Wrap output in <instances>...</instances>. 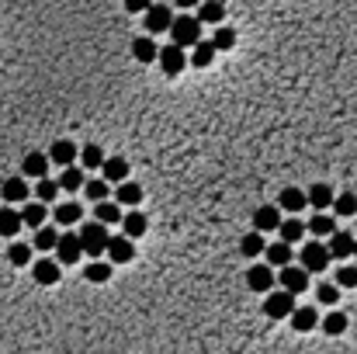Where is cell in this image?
I'll return each instance as SVG.
<instances>
[{
  "label": "cell",
  "mask_w": 357,
  "mask_h": 354,
  "mask_svg": "<svg viewBox=\"0 0 357 354\" xmlns=\"http://www.w3.org/2000/svg\"><path fill=\"white\" fill-rule=\"evenodd\" d=\"M278 205H281L285 212L298 216L305 205H309V194H305L302 188H285V191H281V201H278Z\"/></svg>",
  "instance_id": "16"
},
{
  "label": "cell",
  "mask_w": 357,
  "mask_h": 354,
  "mask_svg": "<svg viewBox=\"0 0 357 354\" xmlns=\"http://www.w3.org/2000/svg\"><path fill=\"white\" fill-rule=\"evenodd\" d=\"M8 261H11L14 268H25V264H31V246H28V243H11V250H8Z\"/></svg>",
  "instance_id": "38"
},
{
  "label": "cell",
  "mask_w": 357,
  "mask_h": 354,
  "mask_svg": "<svg viewBox=\"0 0 357 354\" xmlns=\"http://www.w3.org/2000/svg\"><path fill=\"white\" fill-rule=\"evenodd\" d=\"M264 313H267L271 320H288V316L295 313V295L285 292V288L267 292V299H264Z\"/></svg>",
  "instance_id": "4"
},
{
  "label": "cell",
  "mask_w": 357,
  "mask_h": 354,
  "mask_svg": "<svg viewBox=\"0 0 357 354\" xmlns=\"http://www.w3.org/2000/svg\"><path fill=\"white\" fill-rule=\"evenodd\" d=\"M31 275H35V281H38V285H56V281H60V261L42 257V261H35V264H31Z\"/></svg>",
  "instance_id": "17"
},
{
  "label": "cell",
  "mask_w": 357,
  "mask_h": 354,
  "mask_svg": "<svg viewBox=\"0 0 357 354\" xmlns=\"http://www.w3.org/2000/svg\"><path fill=\"white\" fill-rule=\"evenodd\" d=\"M77 157H80V149H77L70 139H56L53 149H49V160H53L56 167H73Z\"/></svg>",
  "instance_id": "12"
},
{
  "label": "cell",
  "mask_w": 357,
  "mask_h": 354,
  "mask_svg": "<svg viewBox=\"0 0 357 354\" xmlns=\"http://www.w3.org/2000/svg\"><path fill=\"white\" fill-rule=\"evenodd\" d=\"M101 174H105L108 184H122V181H129V160H122V157H108L105 167H101Z\"/></svg>",
  "instance_id": "19"
},
{
  "label": "cell",
  "mask_w": 357,
  "mask_h": 354,
  "mask_svg": "<svg viewBox=\"0 0 357 354\" xmlns=\"http://www.w3.org/2000/svg\"><path fill=\"white\" fill-rule=\"evenodd\" d=\"M281 288L285 292H291V295H302L305 288H309V271H305L302 264H288V268H281Z\"/></svg>",
  "instance_id": "8"
},
{
  "label": "cell",
  "mask_w": 357,
  "mask_h": 354,
  "mask_svg": "<svg viewBox=\"0 0 357 354\" xmlns=\"http://www.w3.org/2000/svg\"><path fill=\"white\" fill-rule=\"evenodd\" d=\"M21 223L31 226V229H42V226H45V205H42V201H35V205H25V209H21Z\"/></svg>",
  "instance_id": "34"
},
{
  "label": "cell",
  "mask_w": 357,
  "mask_h": 354,
  "mask_svg": "<svg viewBox=\"0 0 357 354\" xmlns=\"http://www.w3.org/2000/svg\"><path fill=\"white\" fill-rule=\"evenodd\" d=\"M222 14H226V8L219 4V0H205V4H198V21H201V25H205V21L219 25Z\"/></svg>",
  "instance_id": "32"
},
{
  "label": "cell",
  "mask_w": 357,
  "mask_h": 354,
  "mask_svg": "<svg viewBox=\"0 0 357 354\" xmlns=\"http://www.w3.org/2000/svg\"><path fill=\"white\" fill-rule=\"evenodd\" d=\"M239 250H243V257H257V254H264V250H267V243H264V233H257V229H253V233H246L243 240H239Z\"/></svg>",
  "instance_id": "25"
},
{
  "label": "cell",
  "mask_w": 357,
  "mask_h": 354,
  "mask_svg": "<svg viewBox=\"0 0 357 354\" xmlns=\"http://www.w3.org/2000/svg\"><path fill=\"white\" fill-rule=\"evenodd\" d=\"M298 261H302V268L309 271V275H319V271H326V264H330L333 257H330V246H326V243L313 240V243L302 246V257H298Z\"/></svg>",
  "instance_id": "3"
},
{
  "label": "cell",
  "mask_w": 357,
  "mask_h": 354,
  "mask_svg": "<svg viewBox=\"0 0 357 354\" xmlns=\"http://www.w3.org/2000/svg\"><path fill=\"white\" fill-rule=\"evenodd\" d=\"M246 285H250L253 292L267 295V292H274V285H278V275H274V268H271V264H253V268L246 271Z\"/></svg>",
  "instance_id": "6"
},
{
  "label": "cell",
  "mask_w": 357,
  "mask_h": 354,
  "mask_svg": "<svg viewBox=\"0 0 357 354\" xmlns=\"http://www.w3.org/2000/svg\"><path fill=\"white\" fill-rule=\"evenodd\" d=\"M153 8V0H125V11H132V14H146Z\"/></svg>",
  "instance_id": "46"
},
{
  "label": "cell",
  "mask_w": 357,
  "mask_h": 354,
  "mask_svg": "<svg viewBox=\"0 0 357 354\" xmlns=\"http://www.w3.org/2000/svg\"><path fill=\"white\" fill-rule=\"evenodd\" d=\"M115 201H118V205H139V201H142V188L135 181H122L118 191H115Z\"/></svg>",
  "instance_id": "26"
},
{
  "label": "cell",
  "mask_w": 357,
  "mask_h": 354,
  "mask_svg": "<svg viewBox=\"0 0 357 354\" xmlns=\"http://www.w3.org/2000/svg\"><path fill=\"white\" fill-rule=\"evenodd\" d=\"M108 226L105 223H87L83 229H80V243H83V254L87 257H101V254H105V250H108Z\"/></svg>",
  "instance_id": "2"
},
{
  "label": "cell",
  "mask_w": 357,
  "mask_h": 354,
  "mask_svg": "<svg viewBox=\"0 0 357 354\" xmlns=\"http://www.w3.org/2000/svg\"><path fill=\"white\" fill-rule=\"evenodd\" d=\"M281 209L278 205H261L257 212H253V229L257 233H278L281 229Z\"/></svg>",
  "instance_id": "9"
},
{
  "label": "cell",
  "mask_w": 357,
  "mask_h": 354,
  "mask_svg": "<svg viewBox=\"0 0 357 354\" xmlns=\"http://www.w3.org/2000/svg\"><path fill=\"white\" fill-rule=\"evenodd\" d=\"M0 191H4V201H28V181L25 177H8Z\"/></svg>",
  "instance_id": "27"
},
{
  "label": "cell",
  "mask_w": 357,
  "mask_h": 354,
  "mask_svg": "<svg viewBox=\"0 0 357 354\" xmlns=\"http://www.w3.org/2000/svg\"><path fill=\"white\" fill-rule=\"evenodd\" d=\"M35 194H38V201H42V205H49V201H56V198H60V181H53V177H42V181H38V188H35Z\"/></svg>",
  "instance_id": "37"
},
{
  "label": "cell",
  "mask_w": 357,
  "mask_h": 354,
  "mask_svg": "<svg viewBox=\"0 0 357 354\" xmlns=\"http://www.w3.org/2000/svg\"><path fill=\"white\" fill-rule=\"evenodd\" d=\"M105 254L111 257V264H129L132 257H135V246H132V240L122 233V236H111L108 240V250Z\"/></svg>",
  "instance_id": "11"
},
{
  "label": "cell",
  "mask_w": 357,
  "mask_h": 354,
  "mask_svg": "<svg viewBox=\"0 0 357 354\" xmlns=\"http://www.w3.org/2000/svg\"><path fill=\"white\" fill-rule=\"evenodd\" d=\"M170 25H174V14H170L167 4H153V8L146 11V31H149V35L170 31Z\"/></svg>",
  "instance_id": "10"
},
{
  "label": "cell",
  "mask_w": 357,
  "mask_h": 354,
  "mask_svg": "<svg viewBox=\"0 0 357 354\" xmlns=\"http://www.w3.org/2000/svg\"><path fill=\"white\" fill-rule=\"evenodd\" d=\"M215 53H219V49L212 45V42H205V38H201L194 49H191V66H212V60H215Z\"/></svg>",
  "instance_id": "24"
},
{
  "label": "cell",
  "mask_w": 357,
  "mask_h": 354,
  "mask_svg": "<svg viewBox=\"0 0 357 354\" xmlns=\"http://www.w3.org/2000/svg\"><path fill=\"white\" fill-rule=\"evenodd\" d=\"M157 63H160V70H163L167 77H177V73H181L191 60H187V53H184L181 45H174V42H170V45H163V49H160Z\"/></svg>",
  "instance_id": "5"
},
{
  "label": "cell",
  "mask_w": 357,
  "mask_h": 354,
  "mask_svg": "<svg viewBox=\"0 0 357 354\" xmlns=\"http://www.w3.org/2000/svg\"><path fill=\"white\" fill-rule=\"evenodd\" d=\"M83 188H87V198L90 201H108V181L105 177H101V181H87Z\"/></svg>",
  "instance_id": "43"
},
{
  "label": "cell",
  "mask_w": 357,
  "mask_h": 354,
  "mask_svg": "<svg viewBox=\"0 0 357 354\" xmlns=\"http://www.w3.org/2000/svg\"><path fill=\"white\" fill-rule=\"evenodd\" d=\"M316 295H319V302H323V306H336L340 288H336V285H319V288H316Z\"/></svg>",
  "instance_id": "45"
},
{
  "label": "cell",
  "mask_w": 357,
  "mask_h": 354,
  "mask_svg": "<svg viewBox=\"0 0 357 354\" xmlns=\"http://www.w3.org/2000/svg\"><path fill=\"white\" fill-rule=\"evenodd\" d=\"M56 243H60V233L56 229H49V226L35 229V250H56Z\"/></svg>",
  "instance_id": "39"
},
{
  "label": "cell",
  "mask_w": 357,
  "mask_h": 354,
  "mask_svg": "<svg viewBox=\"0 0 357 354\" xmlns=\"http://www.w3.org/2000/svg\"><path fill=\"white\" fill-rule=\"evenodd\" d=\"M333 209H336V216H354V212H357V194H354V191H343V194H336Z\"/></svg>",
  "instance_id": "41"
},
{
  "label": "cell",
  "mask_w": 357,
  "mask_h": 354,
  "mask_svg": "<svg viewBox=\"0 0 357 354\" xmlns=\"http://www.w3.org/2000/svg\"><path fill=\"white\" fill-rule=\"evenodd\" d=\"M87 181H83V167H63L60 174V188L63 191H80Z\"/></svg>",
  "instance_id": "33"
},
{
  "label": "cell",
  "mask_w": 357,
  "mask_h": 354,
  "mask_svg": "<svg viewBox=\"0 0 357 354\" xmlns=\"http://www.w3.org/2000/svg\"><path fill=\"white\" fill-rule=\"evenodd\" d=\"M212 45L219 49V53H229V49L236 45V28H229V25H219V28H215V35H212Z\"/></svg>",
  "instance_id": "35"
},
{
  "label": "cell",
  "mask_w": 357,
  "mask_h": 354,
  "mask_svg": "<svg viewBox=\"0 0 357 354\" xmlns=\"http://www.w3.org/2000/svg\"><path fill=\"white\" fill-rule=\"evenodd\" d=\"M323 330H326V333H330V337H340V333H343V330H347V316H343V313H336V309H333V313H330V316H323Z\"/></svg>",
  "instance_id": "42"
},
{
  "label": "cell",
  "mask_w": 357,
  "mask_h": 354,
  "mask_svg": "<svg viewBox=\"0 0 357 354\" xmlns=\"http://www.w3.org/2000/svg\"><path fill=\"white\" fill-rule=\"evenodd\" d=\"M264 257H267V264H271V268H288V264H291V243H285V240L267 243Z\"/></svg>",
  "instance_id": "18"
},
{
  "label": "cell",
  "mask_w": 357,
  "mask_h": 354,
  "mask_svg": "<svg viewBox=\"0 0 357 354\" xmlns=\"http://www.w3.org/2000/svg\"><path fill=\"white\" fill-rule=\"evenodd\" d=\"M278 233H281V240H285V243H298L305 233H309V226H305L302 219H285Z\"/></svg>",
  "instance_id": "31"
},
{
  "label": "cell",
  "mask_w": 357,
  "mask_h": 354,
  "mask_svg": "<svg viewBox=\"0 0 357 354\" xmlns=\"http://www.w3.org/2000/svg\"><path fill=\"white\" fill-rule=\"evenodd\" d=\"M291 320V327L298 330V333H309V330H316L323 320H319V313L313 309V306H295V313L288 316Z\"/></svg>",
  "instance_id": "13"
},
{
  "label": "cell",
  "mask_w": 357,
  "mask_h": 354,
  "mask_svg": "<svg viewBox=\"0 0 357 354\" xmlns=\"http://www.w3.org/2000/svg\"><path fill=\"white\" fill-rule=\"evenodd\" d=\"M354 257H357V243H354Z\"/></svg>",
  "instance_id": "48"
},
{
  "label": "cell",
  "mask_w": 357,
  "mask_h": 354,
  "mask_svg": "<svg viewBox=\"0 0 357 354\" xmlns=\"http://www.w3.org/2000/svg\"><path fill=\"white\" fill-rule=\"evenodd\" d=\"M108 278H111V261H94V264H87V281L101 285V281H108Z\"/></svg>",
  "instance_id": "40"
},
{
  "label": "cell",
  "mask_w": 357,
  "mask_h": 354,
  "mask_svg": "<svg viewBox=\"0 0 357 354\" xmlns=\"http://www.w3.org/2000/svg\"><path fill=\"white\" fill-rule=\"evenodd\" d=\"M56 257L60 264H77L83 257V243H80V233H60V243H56Z\"/></svg>",
  "instance_id": "7"
},
{
  "label": "cell",
  "mask_w": 357,
  "mask_h": 354,
  "mask_svg": "<svg viewBox=\"0 0 357 354\" xmlns=\"http://www.w3.org/2000/svg\"><path fill=\"white\" fill-rule=\"evenodd\" d=\"M94 212H97V223H105V226H115V223H122V219H125V216H122V209L115 205V201H97Z\"/></svg>",
  "instance_id": "29"
},
{
  "label": "cell",
  "mask_w": 357,
  "mask_h": 354,
  "mask_svg": "<svg viewBox=\"0 0 357 354\" xmlns=\"http://www.w3.org/2000/svg\"><path fill=\"white\" fill-rule=\"evenodd\" d=\"M354 243H357V240H354L350 233H340V229H336V233L330 236V243H326V246H330V257H336V261L354 257Z\"/></svg>",
  "instance_id": "14"
},
{
  "label": "cell",
  "mask_w": 357,
  "mask_h": 354,
  "mask_svg": "<svg viewBox=\"0 0 357 354\" xmlns=\"http://www.w3.org/2000/svg\"><path fill=\"white\" fill-rule=\"evenodd\" d=\"M146 229H149V223H146V216H142L139 209L125 212V219H122V233H125L129 240H139V236H142Z\"/></svg>",
  "instance_id": "21"
},
{
  "label": "cell",
  "mask_w": 357,
  "mask_h": 354,
  "mask_svg": "<svg viewBox=\"0 0 357 354\" xmlns=\"http://www.w3.org/2000/svg\"><path fill=\"white\" fill-rule=\"evenodd\" d=\"M25 229V223H21V212H14L11 205H4L0 209V236H18Z\"/></svg>",
  "instance_id": "22"
},
{
  "label": "cell",
  "mask_w": 357,
  "mask_h": 354,
  "mask_svg": "<svg viewBox=\"0 0 357 354\" xmlns=\"http://www.w3.org/2000/svg\"><path fill=\"white\" fill-rule=\"evenodd\" d=\"M309 233H316V236H333V233H336V223H333V216H326V212H316V216H313V223H309Z\"/></svg>",
  "instance_id": "36"
},
{
  "label": "cell",
  "mask_w": 357,
  "mask_h": 354,
  "mask_svg": "<svg viewBox=\"0 0 357 354\" xmlns=\"http://www.w3.org/2000/svg\"><path fill=\"white\" fill-rule=\"evenodd\" d=\"M53 216H56L60 226H73V223L83 219V205H80V201H63V205H56Z\"/></svg>",
  "instance_id": "23"
},
{
  "label": "cell",
  "mask_w": 357,
  "mask_h": 354,
  "mask_svg": "<svg viewBox=\"0 0 357 354\" xmlns=\"http://www.w3.org/2000/svg\"><path fill=\"white\" fill-rule=\"evenodd\" d=\"M105 160H108V157H105V149H101V146H94V142L80 149V164H83V170H94V167H105Z\"/></svg>",
  "instance_id": "30"
},
{
  "label": "cell",
  "mask_w": 357,
  "mask_h": 354,
  "mask_svg": "<svg viewBox=\"0 0 357 354\" xmlns=\"http://www.w3.org/2000/svg\"><path fill=\"white\" fill-rule=\"evenodd\" d=\"M305 194H309V205H313L316 212H326V209L333 205V201H336L333 188H330V184H323V181H319V184H313V188L305 191Z\"/></svg>",
  "instance_id": "15"
},
{
  "label": "cell",
  "mask_w": 357,
  "mask_h": 354,
  "mask_svg": "<svg viewBox=\"0 0 357 354\" xmlns=\"http://www.w3.org/2000/svg\"><path fill=\"white\" fill-rule=\"evenodd\" d=\"M49 164H53V160H49L45 153H28V157L21 160V174H25V177H38V181H42V177L49 174Z\"/></svg>",
  "instance_id": "20"
},
{
  "label": "cell",
  "mask_w": 357,
  "mask_h": 354,
  "mask_svg": "<svg viewBox=\"0 0 357 354\" xmlns=\"http://www.w3.org/2000/svg\"><path fill=\"white\" fill-rule=\"evenodd\" d=\"M177 8H198V0H174Z\"/></svg>",
  "instance_id": "47"
},
{
  "label": "cell",
  "mask_w": 357,
  "mask_h": 354,
  "mask_svg": "<svg viewBox=\"0 0 357 354\" xmlns=\"http://www.w3.org/2000/svg\"><path fill=\"white\" fill-rule=\"evenodd\" d=\"M336 285H340V288H354V285H357V268H354V264H343V268L336 271Z\"/></svg>",
  "instance_id": "44"
},
{
  "label": "cell",
  "mask_w": 357,
  "mask_h": 354,
  "mask_svg": "<svg viewBox=\"0 0 357 354\" xmlns=\"http://www.w3.org/2000/svg\"><path fill=\"white\" fill-rule=\"evenodd\" d=\"M170 38H174V45H181V49H194V45L201 42V21H198L194 14H181V18H174V25H170Z\"/></svg>",
  "instance_id": "1"
},
{
  "label": "cell",
  "mask_w": 357,
  "mask_h": 354,
  "mask_svg": "<svg viewBox=\"0 0 357 354\" xmlns=\"http://www.w3.org/2000/svg\"><path fill=\"white\" fill-rule=\"evenodd\" d=\"M132 56L139 63H153V60L160 56V49H157V42H153V38H135L132 42Z\"/></svg>",
  "instance_id": "28"
}]
</instances>
